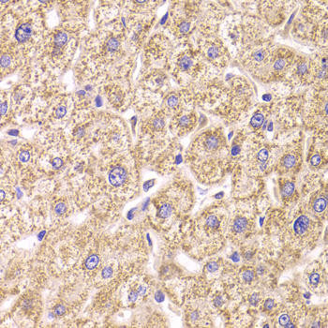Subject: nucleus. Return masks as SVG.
Here are the masks:
<instances>
[{"label":"nucleus","instance_id":"nucleus-1","mask_svg":"<svg viewBox=\"0 0 328 328\" xmlns=\"http://www.w3.org/2000/svg\"><path fill=\"white\" fill-rule=\"evenodd\" d=\"M127 179V172L123 167H115L109 174V181L114 187H120Z\"/></svg>","mask_w":328,"mask_h":328},{"label":"nucleus","instance_id":"nucleus-2","mask_svg":"<svg viewBox=\"0 0 328 328\" xmlns=\"http://www.w3.org/2000/svg\"><path fill=\"white\" fill-rule=\"evenodd\" d=\"M310 226V219L307 216H300L299 218L294 221L293 224V232L298 236H302L308 232Z\"/></svg>","mask_w":328,"mask_h":328},{"label":"nucleus","instance_id":"nucleus-3","mask_svg":"<svg viewBox=\"0 0 328 328\" xmlns=\"http://www.w3.org/2000/svg\"><path fill=\"white\" fill-rule=\"evenodd\" d=\"M32 34V26L29 23H24L17 28L15 32V39L20 43L26 42Z\"/></svg>","mask_w":328,"mask_h":328},{"label":"nucleus","instance_id":"nucleus-4","mask_svg":"<svg viewBox=\"0 0 328 328\" xmlns=\"http://www.w3.org/2000/svg\"><path fill=\"white\" fill-rule=\"evenodd\" d=\"M248 226V221L244 217H238L234 219L233 223V232L235 233H243L246 232V230Z\"/></svg>","mask_w":328,"mask_h":328},{"label":"nucleus","instance_id":"nucleus-5","mask_svg":"<svg viewBox=\"0 0 328 328\" xmlns=\"http://www.w3.org/2000/svg\"><path fill=\"white\" fill-rule=\"evenodd\" d=\"M220 144H221L220 138L219 135H216V134L208 135L205 141V145L206 147V149H208L210 151L217 150L219 147Z\"/></svg>","mask_w":328,"mask_h":328},{"label":"nucleus","instance_id":"nucleus-6","mask_svg":"<svg viewBox=\"0 0 328 328\" xmlns=\"http://www.w3.org/2000/svg\"><path fill=\"white\" fill-rule=\"evenodd\" d=\"M172 213H173V206L170 204H163L159 208L158 214L157 215H158V217H159V218L166 219L172 215Z\"/></svg>","mask_w":328,"mask_h":328},{"label":"nucleus","instance_id":"nucleus-7","mask_svg":"<svg viewBox=\"0 0 328 328\" xmlns=\"http://www.w3.org/2000/svg\"><path fill=\"white\" fill-rule=\"evenodd\" d=\"M67 41H68V35L66 33H64V32H59V33H57L54 37V47L61 49L62 46H64L67 43Z\"/></svg>","mask_w":328,"mask_h":328},{"label":"nucleus","instance_id":"nucleus-8","mask_svg":"<svg viewBox=\"0 0 328 328\" xmlns=\"http://www.w3.org/2000/svg\"><path fill=\"white\" fill-rule=\"evenodd\" d=\"M194 118L190 115H183L178 119V127L180 128H190V126L193 124Z\"/></svg>","mask_w":328,"mask_h":328},{"label":"nucleus","instance_id":"nucleus-9","mask_svg":"<svg viewBox=\"0 0 328 328\" xmlns=\"http://www.w3.org/2000/svg\"><path fill=\"white\" fill-rule=\"evenodd\" d=\"M326 205H327V199L326 197H320L314 201L313 204V209L316 212H322L326 208Z\"/></svg>","mask_w":328,"mask_h":328},{"label":"nucleus","instance_id":"nucleus-10","mask_svg":"<svg viewBox=\"0 0 328 328\" xmlns=\"http://www.w3.org/2000/svg\"><path fill=\"white\" fill-rule=\"evenodd\" d=\"M99 257L97 255V254H93V255L89 256L87 258V260L85 261V267L86 269H94L97 267V265H99Z\"/></svg>","mask_w":328,"mask_h":328},{"label":"nucleus","instance_id":"nucleus-11","mask_svg":"<svg viewBox=\"0 0 328 328\" xmlns=\"http://www.w3.org/2000/svg\"><path fill=\"white\" fill-rule=\"evenodd\" d=\"M178 66L182 71H187L192 66V60L188 55H184L178 61Z\"/></svg>","mask_w":328,"mask_h":328},{"label":"nucleus","instance_id":"nucleus-12","mask_svg":"<svg viewBox=\"0 0 328 328\" xmlns=\"http://www.w3.org/2000/svg\"><path fill=\"white\" fill-rule=\"evenodd\" d=\"M264 121H265L264 114H262L260 113H257L252 116V118L250 120V124H251V126L253 128H260L262 124H264Z\"/></svg>","mask_w":328,"mask_h":328},{"label":"nucleus","instance_id":"nucleus-13","mask_svg":"<svg viewBox=\"0 0 328 328\" xmlns=\"http://www.w3.org/2000/svg\"><path fill=\"white\" fill-rule=\"evenodd\" d=\"M296 163V158L293 155H287L285 156L282 159V164L286 168H292Z\"/></svg>","mask_w":328,"mask_h":328},{"label":"nucleus","instance_id":"nucleus-14","mask_svg":"<svg viewBox=\"0 0 328 328\" xmlns=\"http://www.w3.org/2000/svg\"><path fill=\"white\" fill-rule=\"evenodd\" d=\"M293 193H294V186H293V184L291 183V182H287L283 186V188H282L283 196L290 197V196H292Z\"/></svg>","mask_w":328,"mask_h":328},{"label":"nucleus","instance_id":"nucleus-15","mask_svg":"<svg viewBox=\"0 0 328 328\" xmlns=\"http://www.w3.org/2000/svg\"><path fill=\"white\" fill-rule=\"evenodd\" d=\"M206 224H207V226H208L209 228L216 229L217 227H219V219L217 218L216 216L211 215V216H209L208 218L206 219Z\"/></svg>","mask_w":328,"mask_h":328},{"label":"nucleus","instance_id":"nucleus-16","mask_svg":"<svg viewBox=\"0 0 328 328\" xmlns=\"http://www.w3.org/2000/svg\"><path fill=\"white\" fill-rule=\"evenodd\" d=\"M119 47V41L117 40V39L115 38H112L108 40L107 42V50L109 52H114V51H116Z\"/></svg>","mask_w":328,"mask_h":328},{"label":"nucleus","instance_id":"nucleus-17","mask_svg":"<svg viewBox=\"0 0 328 328\" xmlns=\"http://www.w3.org/2000/svg\"><path fill=\"white\" fill-rule=\"evenodd\" d=\"M164 125H165L164 120L160 117H157L152 120V127L155 129H157V130H159V129L162 128L164 127Z\"/></svg>","mask_w":328,"mask_h":328},{"label":"nucleus","instance_id":"nucleus-18","mask_svg":"<svg viewBox=\"0 0 328 328\" xmlns=\"http://www.w3.org/2000/svg\"><path fill=\"white\" fill-rule=\"evenodd\" d=\"M257 157H258L259 160L262 161V162H265V161H266L267 159H268L269 153H268V151H267V149H262V150L259 151Z\"/></svg>","mask_w":328,"mask_h":328},{"label":"nucleus","instance_id":"nucleus-19","mask_svg":"<svg viewBox=\"0 0 328 328\" xmlns=\"http://www.w3.org/2000/svg\"><path fill=\"white\" fill-rule=\"evenodd\" d=\"M207 54H208V56L212 59H215L219 56V51L218 49V47H216V46H211L209 48L208 52H207Z\"/></svg>","mask_w":328,"mask_h":328},{"label":"nucleus","instance_id":"nucleus-20","mask_svg":"<svg viewBox=\"0 0 328 328\" xmlns=\"http://www.w3.org/2000/svg\"><path fill=\"white\" fill-rule=\"evenodd\" d=\"M178 102H179V99H178V98L176 96H174V95L170 96L167 99V105L171 108H174V107H175V106H177Z\"/></svg>","mask_w":328,"mask_h":328},{"label":"nucleus","instance_id":"nucleus-21","mask_svg":"<svg viewBox=\"0 0 328 328\" xmlns=\"http://www.w3.org/2000/svg\"><path fill=\"white\" fill-rule=\"evenodd\" d=\"M66 210H67V207H66V205H65V204H63V202H59V204H57L56 205H55V208H54L55 213H56L57 215L64 214L65 212H66Z\"/></svg>","mask_w":328,"mask_h":328},{"label":"nucleus","instance_id":"nucleus-22","mask_svg":"<svg viewBox=\"0 0 328 328\" xmlns=\"http://www.w3.org/2000/svg\"><path fill=\"white\" fill-rule=\"evenodd\" d=\"M253 57H254V59H255L256 61H258V62L262 61V60H264V59L265 58V53L264 52V51L259 50V51H257V52L254 53Z\"/></svg>","mask_w":328,"mask_h":328},{"label":"nucleus","instance_id":"nucleus-23","mask_svg":"<svg viewBox=\"0 0 328 328\" xmlns=\"http://www.w3.org/2000/svg\"><path fill=\"white\" fill-rule=\"evenodd\" d=\"M11 58L7 54H4L1 56V67L2 68H7L11 65Z\"/></svg>","mask_w":328,"mask_h":328},{"label":"nucleus","instance_id":"nucleus-24","mask_svg":"<svg viewBox=\"0 0 328 328\" xmlns=\"http://www.w3.org/2000/svg\"><path fill=\"white\" fill-rule=\"evenodd\" d=\"M285 65H286L285 60H284L283 58H279V59H278V60H277V61L275 62V64H274V68H275V70H277V71H281V70H282V68H284Z\"/></svg>","mask_w":328,"mask_h":328},{"label":"nucleus","instance_id":"nucleus-25","mask_svg":"<svg viewBox=\"0 0 328 328\" xmlns=\"http://www.w3.org/2000/svg\"><path fill=\"white\" fill-rule=\"evenodd\" d=\"M243 279L246 282H250L254 279V273L252 271H249V270L245 271L243 273Z\"/></svg>","mask_w":328,"mask_h":328},{"label":"nucleus","instance_id":"nucleus-26","mask_svg":"<svg viewBox=\"0 0 328 328\" xmlns=\"http://www.w3.org/2000/svg\"><path fill=\"white\" fill-rule=\"evenodd\" d=\"M189 27H190V24H189L188 22H182L179 25V32L182 34L187 33L189 29Z\"/></svg>","mask_w":328,"mask_h":328},{"label":"nucleus","instance_id":"nucleus-27","mask_svg":"<svg viewBox=\"0 0 328 328\" xmlns=\"http://www.w3.org/2000/svg\"><path fill=\"white\" fill-rule=\"evenodd\" d=\"M297 71H298V74L300 75H305L306 73L308 72V65L307 63L305 62H302L299 64L298 66V68H297Z\"/></svg>","mask_w":328,"mask_h":328},{"label":"nucleus","instance_id":"nucleus-28","mask_svg":"<svg viewBox=\"0 0 328 328\" xmlns=\"http://www.w3.org/2000/svg\"><path fill=\"white\" fill-rule=\"evenodd\" d=\"M290 321H291V318H290V316L288 315V314H282V315H280V317L279 319V322L282 326H285L287 323L291 322Z\"/></svg>","mask_w":328,"mask_h":328},{"label":"nucleus","instance_id":"nucleus-29","mask_svg":"<svg viewBox=\"0 0 328 328\" xmlns=\"http://www.w3.org/2000/svg\"><path fill=\"white\" fill-rule=\"evenodd\" d=\"M66 112H67L66 107H64V106H59L56 109V111H55V116L57 118H62L64 115L66 114Z\"/></svg>","mask_w":328,"mask_h":328},{"label":"nucleus","instance_id":"nucleus-30","mask_svg":"<svg viewBox=\"0 0 328 328\" xmlns=\"http://www.w3.org/2000/svg\"><path fill=\"white\" fill-rule=\"evenodd\" d=\"M30 159V154L28 151H22L19 154V159L22 162H26Z\"/></svg>","mask_w":328,"mask_h":328},{"label":"nucleus","instance_id":"nucleus-31","mask_svg":"<svg viewBox=\"0 0 328 328\" xmlns=\"http://www.w3.org/2000/svg\"><path fill=\"white\" fill-rule=\"evenodd\" d=\"M309 282H310V284H312V285H317L319 282H320V276H319L318 274H316V273L310 275V277H309Z\"/></svg>","mask_w":328,"mask_h":328},{"label":"nucleus","instance_id":"nucleus-32","mask_svg":"<svg viewBox=\"0 0 328 328\" xmlns=\"http://www.w3.org/2000/svg\"><path fill=\"white\" fill-rule=\"evenodd\" d=\"M66 312V308L62 305H59V306H56L54 308V314L55 315H58V316H61L63 314H65Z\"/></svg>","mask_w":328,"mask_h":328},{"label":"nucleus","instance_id":"nucleus-33","mask_svg":"<svg viewBox=\"0 0 328 328\" xmlns=\"http://www.w3.org/2000/svg\"><path fill=\"white\" fill-rule=\"evenodd\" d=\"M62 165H63V161H62L61 159H59V158H55V159H54L53 161H52V166H53V167H54V169H59V168H61V167H62Z\"/></svg>","mask_w":328,"mask_h":328},{"label":"nucleus","instance_id":"nucleus-34","mask_svg":"<svg viewBox=\"0 0 328 328\" xmlns=\"http://www.w3.org/2000/svg\"><path fill=\"white\" fill-rule=\"evenodd\" d=\"M218 268H219V265L217 264L216 262H211L206 265V269L209 272H215L218 270Z\"/></svg>","mask_w":328,"mask_h":328},{"label":"nucleus","instance_id":"nucleus-35","mask_svg":"<svg viewBox=\"0 0 328 328\" xmlns=\"http://www.w3.org/2000/svg\"><path fill=\"white\" fill-rule=\"evenodd\" d=\"M112 275H113V269L111 268V267H105V268L102 270V277L104 279L111 278Z\"/></svg>","mask_w":328,"mask_h":328},{"label":"nucleus","instance_id":"nucleus-36","mask_svg":"<svg viewBox=\"0 0 328 328\" xmlns=\"http://www.w3.org/2000/svg\"><path fill=\"white\" fill-rule=\"evenodd\" d=\"M321 160H322L321 157L319 156V155H315V156L311 157V159H310V163H311L312 165H314V166H318L319 164L321 163Z\"/></svg>","mask_w":328,"mask_h":328},{"label":"nucleus","instance_id":"nucleus-37","mask_svg":"<svg viewBox=\"0 0 328 328\" xmlns=\"http://www.w3.org/2000/svg\"><path fill=\"white\" fill-rule=\"evenodd\" d=\"M155 299L157 302H162L164 301V294L162 293V292H157L156 294H155Z\"/></svg>","mask_w":328,"mask_h":328},{"label":"nucleus","instance_id":"nucleus-38","mask_svg":"<svg viewBox=\"0 0 328 328\" xmlns=\"http://www.w3.org/2000/svg\"><path fill=\"white\" fill-rule=\"evenodd\" d=\"M264 307H265V309H272L274 307V301L272 299H267L265 302Z\"/></svg>","mask_w":328,"mask_h":328},{"label":"nucleus","instance_id":"nucleus-39","mask_svg":"<svg viewBox=\"0 0 328 328\" xmlns=\"http://www.w3.org/2000/svg\"><path fill=\"white\" fill-rule=\"evenodd\" d=\"M138 295H139V293H138L137 291H132V292H130L128 294L129 301H135V300L138 298Z\"/></svg>","mask_w":328,"mask_h":328},{"label":"nucleus","instance_id":"nucleus-40","mask_svg":"<svg viewBox=\"0 0 328 328\" xmlns=\"http://www.w3.org/2000/svg\"><path fill=\"white\" fill-rule=\"evenodd\" d=\"M258 302H259V297L257 294H253L252 296L249 298V303H250L252 306H256Z\"/></svg>","mask_w":328,"mask_h":328},{"label":"nucleus","instance_id":"nucleus-41","mask_svg":"<svg viewBox=\"0 0 328 328\" xmlns=\"http://www.w3.org/2000/svg\"><path fill=\"white\" fill-rule=\"evenodd\" d=\"M222 303H223V300H222V298H221L220 296L217 297L215 299V301H214V304H215L216 307H221V306H222Z\"/></svg>","mask_w":328,"mask_h":328},{"label":"nucleus","instance_id":"nucleus-42","mask_svg":"<svg viewBox=\"0 0 328 328\" xmlns=\"http://www.w3.org/2000/svg\"><path fill=\"white\" fill-rule=\"evenodd\" d=\"M154 185V179H152V180H150V181H147L145 184V190L146 191V190H148V188H150L152 186H153Z\"/></svg>","mask_w":328,"mask_h":328},{"label":"nucleus","instance_id":"nucleus-43","mask_svg":"<svg viewBox=\"0 0 328 328\" xmlns=\"http://www.w3.org/2000/svg\"><path fill=\"white\" fill-rule=\"evenodd\" d=\"M84 133H85V129L84 128H78L76 129V131H75V135L78 136V137H82L83 135H84Z\"/></svg>","mask_w":328,"mask_h":328},{"label":"nucleus","instance_id":"nucleus-44","mask_svg":"<svg viewBox=\"0 0 328 328\" xmlns=\"http://www.w3.org/2000/svg\"><path fill=\"white\" fill-rule=\"evenodd\" d=\"M1 115H4L6 114V112H7V110H8V105H7V103L6 102H3L2 104H1Z\"/></svg>","mask_w":328,"mask_h":328},{"label":"nucleus","instance_id":"nucleus-45","mask_svg":"<svg viewBox=\"0 0 328 328\" xmlns=\"http://www.w3.org/2000/svg\"><path fill=\"white\" fill-rule=\"evenodd\" d=\"M137 292H138V293H139V294L144 295L145 293V292H146V288L145 287V286H142L141 285V286H139V288H138Z\"/></svg>","mask_w":328,"mask_h":328},{"label":"nucleus","instance_id":"nucleus-46","mask_svg":"<svg viewBox=\"0 0 328 328\" xmlns=\"http://www.w3.org/2000/svg\"><path fill=\"white\" fill-rule=\"evenodd\" d=\"M239 153V146L238 145H234L232 148V155L233 156H236Z\"/></svg>","mask_w":328,"mask_h":328},{"label":"nucleus","instance_id":"nucleus-47","mask_svg":"<svg viewBox=\"0 0 328 328\" xmlns=\"http://www.w3.org/2000/svg\"><path fill=\"white\" fill-rule=\"evenodd\" d=\"M232 260L233 262H238L239 261V256H238L237 253H233V255H232Z\"/></svg>","mask_w":328,"mask_h":328},{"label":"nucleus","instance_id":"nucleus-48","mask_svg":"<svg viewBox=\"0 0 328 328\" xmlns=\"http://www.w3.org/2000/svg\"><path fill=\"white\" fill-rule=\"evenodd\" d=\"M190 319H191V321H196L197 319H198V312H194V313H192L191 315H190Z\"/></svg>","mask_w":328,"mask_h":328},{"label":"nucleus","instance_id":"nucleus-49","mask_svg":"<svg viewBox=\"0 0 328 328\" xmlns=\"http://www.w3.org/2000/svg\"><path fill=\"white\" fill-rule=\"evenodd\" d=\"M96 103L98 104L99 106L101 105V99H100V97H97V99H96Z\"/></svg>","mask_w":328,"mask_h":328},{"label":"nucleus","instance_id":"nucleus-50","mask_svg":"<svg viewBox=\"0 0 328 328\" xmlns=\"http://www.w3.org/2000/svg\"><path fill=\"white\" fill-rule=\"evenodd\" d=\"M18 130H10L8 131V134H11V135H17L18 134Z\"/></svg>","mask_w":328,"mask_h":328},{"label":"nucleus","instance_id":"nucleus-51","mask_svg":"<svg viewBox=\"0 0 328 328\" xmlns=\"http://www.w3.org/2000/svg\"><path fill=\"white\" fill-rule=\"evenodd\" d=\"M45 235V231H42V232H41L40 234H39V240H41L42 239V237L44 236Z\"/></svg>","mask_w":328,"mask_h":328},{"label":"nucleus","instance_id":"nucleus-52","mask_svg":"<svg viewBox=\"0 0 328 328\" xmlns=\"http://www.w3.org/2000/svg\"><path fill=\"white\" fill-rule=\"evenodd\" d=\"M217 199H220V198H222L223 197V192H220V193H219L218 195H216L215 196Z\"/></svg>","mask_w":328,"mask_h":328},{"label":"nucleus","instance_id":"nucleus-53","mask_svg":"<svg viewBox=\"0 0 328 328\" xmlns=\"http://www.w3.org/2000/svg\"><path fill=\"white\" fill-rule=\"evenodd\" d=\"M148 204H149V200H146V202H145V205H144V207H142V209L145 210V208L147 207V205H148Z\"/></svg>","mask_w":328,"mask_h":328},{"label":"nucleus","instance_id":"nucleus-54","mask_svg":"<svg viewBox=\"0 0 328 328\" xmlns=\"http://www.w3.org/2000/svg\"><path fill=\"white\" fill-rule=\"evenodd\" d=\"M4 196H5V192H4V190H1V200L2 201L4 199Z\"/></svg>","mask_w":328,"mask_h":328}]
</instances>
